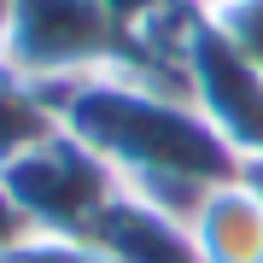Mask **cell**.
<instances>
[{
    "label": "cell",
    "mask_w": 263,
    "mask_h": 263,
    "mask_svg": "<svg viewBox=\"0 0 263 263\" xmlns=\"http://www.w3.org/2000/svg\"><path fill=\"white\" fill-rule=\"evenodd\" d=\"M59 123L88 141L129 193L187 216L216 181L240 176V158L222 146V135L193 111L187 94L141 82L135 70H94L70 88H53Z\"/></svg>",
    "instance_id": "cell-1"
},
{
    "label": "cell",
    "mask_w": 263,
    "mask_h": 263,
    "mask_svg": "<svg viewBox=\"0 0 263 263\" xmlns=\"http://www.w3.org/2000/svg\"><path fill=\"white\" fill-rule=\"evenodd\" d=\"M123 53V29L100 0H12L0 65L53 88H70L94 70H111Z\"/></svg>",
    "instance_id": "cell-2"
},
{
    "label": "cell",
    "mask_w": 263,
    "mask_h": 263,
    "mask_svg": "<svg viewBox=\"0 0 263 263\" xmlns=\"http://www.w3.org/2000/svg\"><path fill=\"white\" fill-rule=\"evenodd\" d=\"M6 187L18 193L24 216L35 222V234H70V240H88L94 222L117 205L123 181L117 170L100 158L88 141H76L70 129L47 135L41 146H29L18 164L0 170Z\"/></svg>",
    "instance_id": "cell-3"
},
{
    "label": "cell",
    "mask_w": 263,
    "mask_h": 263,
    "mask_svg": "<svg viewBox=\"0 0 263 263\" xmlns=\"http://www.w3.org/2000/svg\"><path fill=\"white\" fill-rule=\"evenodd\" d=\"M187 100L240 164L263 158V70L228 47L211 18H199L187 41Z\"/></svg>",
    "instance_id": "cell-4"
},
{
    "label": "cell",
    "mask_w": 263,
    "mask_h": 263,
    "mask_svg": "<svg viewBox=\"0 0 263 263\" xmlns=\"http://www.w3.org/2000/svg\"><path fill=\"white\" fill-rule=\"evenodd\" d=\"M88 246L105 257V263H199V246L187 234V216L152 205V199L117 193V205L94 222Z\"/></svg>",
    "instance_id": "cell-5"
},
{
    "label": "cell",
    "mask_w": 263,
    "mask_h": 263,
    "mask_svg": "<svg viewBox=\"0 0 263 263\" xmlns=\"http://www.w3.org/2000/svg\"><path fill=\"white\" fill-rule=\"evenodd\" d=\"M199 263H263V193L246 176H228L187 211Z\"/></svg>",
    "instance_id": "cell-6"
},
{
    "label": "cell",
    "mask_w": 263,
    "mask_h": 263,
    "mask_svg": "<svg viewBox=\"0 0 263 263\" xmlns=\"http://www.w3.org/2000/svg\"><path fill=\"white\" fill-rule=\"evenodd\" d=\"M59 129H65V123H59L53 94L41 82H29V76H18V70L0 65V170L18 164L29 146H41Z\"/></svg>",
    "instance_id": "cell-7"
},
{
    "label": "cell",
    "mask_w": 263,
    "mask_h": 263,
    "mask_svg": "<svg viewBox=\"0 0 263 263\" xmlns=\"http://www.w3.org/2000/svg\"><path fill=\"white\" fill-rule=\"evenodd\" d=\"M205 18L240 59H252L263 70V0H216V6H205Z\"/></svg>",
    "instance_id": "cell-8"
},
{
    "label": "cell",
    "mask_w": 263,
    "mask_h": 263,
    "mask_svg": "<svg viewBox=\"0 0 263 263\" xmlns=\"http://www.w3.org/2000/svg\"><path fill=\"white\" fill-rule=\"evenodd\" d=\"M0 263H105L88 240H70V234H29L24 246H12Z\"/></svg>",
    "instance_id": "cell-9"
},
{
    "label": "cell",
    "mask_w": 263,
    "mask_h": 263,
    "mask_svg": "<svg viewBox=\"0 0 263 263\" xmlns=\"http://www.w3.org/2000/svg\"><path fill=\"white\" fill-rule=\"evenodd\" d=\"M29 234H35V222L24 216V205H18V193L6 187V176H0V257L12 252V246H24Z\"/></svg>",
    "instance_id": "cell-10"
},
{
    "label": "cell",
    "mask_w": 263,
    "mask_h": 263,
    "mask_svg": "<svg viewBox=\"0 0 263 263\" xmlns=\"http://www.w3.org/2000/svg\"><path fill=\"white\" fill-rule=\"evenodd\" d=\"M240 176H246V181H252V187L263 193V158H246V164H240Z\"/></svg>",
    "instance_id": "cell-11"
}]
</instances>
